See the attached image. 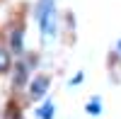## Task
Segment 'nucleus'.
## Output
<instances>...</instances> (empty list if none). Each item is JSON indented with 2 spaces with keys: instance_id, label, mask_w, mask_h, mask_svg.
I'll return each instance as SVG.
<instances>
[{
  "instance_id": "nucleus-2",
  "label": "nucleus",
  "mask_w": 121,
  "mask_h": 119,
  "mask_svg": "<svg viewBox=\"0 0 121 119\" xmlns=\"http://www.w3.org/2000/svg\"><path fill=\"white\" fill-rule=\"evenodd\" d=\"M46 87H48V80H46V78H36V80L32 83V90H29L32 100H39V97H44Z\"/></svg>"
},
{
  "instance_id": "nucleus-4",
  "label": "nucleus",
  "mask_w": 121,
  "mask_h": 119,
  "mask_svg": "<svg viewBox=\"0 0 121 119\" xmlns=\"http://www.w3.org/2000/svg\"><path fill=\"white\" fill-rule=\"evenodd\" d=\"M39 117H41V119H53V105L46 102L41 110H39Z\"/></svg>"
},
{
  "instance_id": "nucleus-5",
  "label": "nucleus",
  "mask_w": 121,
  "mask_h": 119,
  "mask_svg": "<svg viewBox=\"0 0 121 119\" xmlns=\"http://www.w3.org/2000/svg\"><path fill=\"white\" fill-rule=\"evenodd\" d=\"M7 68H10V54L0 49V71H7Z\"/></svg>"
},
{
  "instance_id": "nucleus-1",
  "label": "nucleus",
  "mask_w": 121,
  "mask_h": 119,
  "mask_svg": "<svg viewBox=\"0 0 121 119\" xmlns=\"http://www.w3.org/2000/svg\"><path fill=\"white\" fill-rule=\"evenodd\" d=\"M39 19H41V41L46 44L53 37V29H56V12H53L51 0H41V5H39Z\"/></svg>"
},
{
  "instance_id": "nucleus-6",
  "label": "nucleus",
  "mask_w": 121,
  "mask_h": 119,
  "mask_svg": "<svg viewBox=\"0 0 121 119\" xmlns=\"http://www.w3.org/2000/svg\"><path fill=\"white\" fill-rule=\"evenodd\" d=\"M15 71H17V78H15V83L19 85V83H22V80H24V66H17V68H15Z\"/></svg>"
},
{
  "instance_id": "nucleus-7",
  "label": "nucleus",
  "mask_w": 121,
  "mask_h": 119,
  "mask_svg": "<svg viewBox=\"0 0 121 119\" xmlns=\"http://www.w3.org/2000/svg\"><path fill=\"white\" fill-rule=\"evenodd\" d=\"M87 112H90V114H99V102H92V105H87Z\"/></svg>"
},
{
  "instance_id": "nucleus-3",
  "label": "nucleus",
  "mask_w": 121,
  "mask_h": 119,
  "mask_svg": "<svg viewBox=\"0 0 121 119\" xmlns=\"http://www.w3.org/2000/svg\"><path fill=\"white\" fill-rule=\"evenodd\" d=\"M10 41H12V54H19V51H22V32H19V29L12 32Z\"/></svg>"
}]
</instances>
